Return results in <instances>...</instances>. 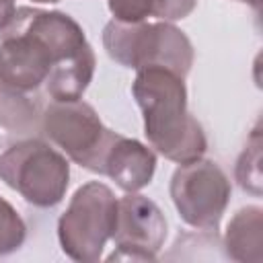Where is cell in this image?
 <instances>
[{
    "label": "cell",
    "instance_id": "obj_1",
    "mask_svg": "<svg viewBox=\"0 0 263 263\" xmlns=\"http://www.w3.org/2000/svg\"><path fill=\"white\" fill-rule=\"evenodd\" d=\"M86 45L82 27L70 14L21 6L0 41V82L31 92L45 84L58 64Z\"/></svg>",
    "mask_w": 263,
    "mask_h": 263
},
{
    "label": "cell",
    "instance_id": "obj_2",
    "mask_svg": "<svg viewBox=\"0 0 263 263\" xmlns=\"http://www.w3.org/2000/svg\"><path fill=\"white\" fill-rule=\"evenodd\" d=\"M132 95L144 115V136L158 154L177 164L205 154L208 140L187 109L183 76L160 66L136 70Z\"/></svg>",
    "mask_w": 263,
    "mask_h": 263
},
{
    "label": "cell",
    "instance_id": "obj_3",
    "mask_svg": "<svg viewBox=\"0 0 263 263\" xmlns=\"http://www.w3.org/2000/svg\"><path fill=\"white\" fill-rule=\"evenodd\" d=\"M103 47L119 66L142 70L160 66L187 76L193 66V45L173 23H121L109 21L103 29Z\"/></svg>",
    "mask_w": 263,
    "mask_h": 263
},
{
    "label": "cell",
    "instance_id": "obj_4",
    "mask_svg": "<svg viewBox=\"0 0 263 263\" xmlns=\"http://www.w3.org/2000/svg\"><path fill=\"white\" fill-rule=\"evenodd\" d=\"M0 181L37 208L58 205L70 185L68 158L51 144L29 138L0 154Z\"/></svg>",
    "mask_w": 263,
    "mask_h": 263
},
{
    "label": "cell",
    "instance_id": "obj_5",
    "mask_svg": "<svg viewBox=\"0 0 263 263\" xmlns=\"http://www.w3.org/2000/svg\"><path fill=\"white\" fill-rule=\"evenodd\" d=\"M117 197L99 181L80 185L58 220L62 251L78 263H97L115 228Z\"/></svg>",
    "mask_w": 263,
    "mask_h": 263
},
{
    "label": "cell",
    "instance_id": "obj_6",
    "mask_svg": "<svg viewBox=\"0 0 263 263\" xmlns=\"http://www.w3.org/2000/svg\"><path fill=\"white\" fill-rule=\"evenodd\" d=\"M43 134L72 162L101 175L103 156L117 132L103 125L92 105L78 101H51L41 113Z\"/></svg>",
    "mask_w": 263,
    "mask_h": 263
},
{
    "label": "cell",
    "instance_id": "obj_7",
    "mask_svg": "<svg viewBox=\"0 0 263 263\" xmlns=\"http://www.w3.org/2000/svg\"><path fill=\"white\" fill-rule=\"evenodd\" d=\"M168 191L185 224L216 232L228 208L232 187L226 173L214 160L195 158L175 168Z\"/></svg>",
    "mask_w": 263,
    "mask_h": 263
},
{
    "label": "cell",
    "instance_id": "obj_8",
    "mask_svg": "<svg viewBox=\"0 0 263 263\" xmlns=\"http://www.w3.org/2000/svg\"><path fill=\"white\" fill-rule=\"evenodd\" d=\"M166 218L162 210L146 195L125 193L117 199L113 242L117 251L109 255V261H154L166 240Z\"/></svg>",
    "mask_w": 263,
    "mask_h": 263
},
{
    "label": "cell",
    "instance_id": "obj_9",
    "mask_svg": "<svg viewBox=\"0 0 263 263\" xmlns=\"http://www.w3.org/2000/svg\"><path fill=\"white\" fill-rule=\"evenodd\" d=\"M154 171H156L154 150L121 134H115L101 162V175L113 179L115 185L125 193H136L146 185H150Z\"/></svg>",
    "mask_w": 263,
    "mask_h": 263
},
{
    "label": "cell",
    "instance_id": "obj_10",
    "mask_svg": "<svg viewBox=\"0 0 263 263\" xmlns=\"http://www.w3.org/2000/svg\"><path fill=\"white\" fill-rule=\"evenodd\" d=\"M226 255L238 263H261L263 259V210L240 208L228 222L224 234Z\"/></svg>",
    "mask_w": 263,
    "mask_h": 263
},
{
    "label": "cell",
    "instance_id": "obj_11",
    "mask_svg": "<svg viewBox=\"0 0 263 263\" xmlns=\"http://www.w3.org/2000/svg\"><path fill=\"white\" fill-rule=\"evenodd\" d=\"M97 58L90 45H86L74 58L58 64L45 80V92L51 101H78L88 88L95 74Z\"/></svg>",
    "mask_w": 263,
    "mask_h": 263
},
{
    "label": "cell",
    "instance_id": "obj_12",
    "mask_svg": "<svg viewBox=\"0 0 263 263\" xmlns=\"http://www.w3.org/2000/svg\"><path fill=\"white\" fill-rule=\"evenodd\" d=\"M107 6L113 18L121 23H146L150 16L175 23L189 16L197 0H107Z\"/></svg>",
    "mask_w": 263,
    "mask_h": 263
},
{
    "label": "cell",
    "instance_id": "obj_13",
    "mask_svg": "<svg viewBox=\"0 0 263 263\" xmlns=\"http://www.w3.org/2000/svg\"><path fill=\"white\" fill-rule=\"evenodd\" d=\"M35 119L37 107L29 101L27 92H18L0 82V125L14 132H27L35 125Z\"/></svg>",
    "mask_w": 263,
    "mask_h": 263
},
{
    "label": "cell",
    "instance_id": "obj_14",
    "mask_svg": "<svg viewBox=\"0 0 263 263\" xmlns=\"http://www.w3.org/2000/svg\"><path fill=\"white\" fill-rule=\"evenodd\" d=\"M261 127L259 123L255 125V129L251 132L245 150L240 152L238 160H236V168H234V177L240 185L242 191L259 197L261 195V185H263V177H261Z\"/></svg>",
    "mask_w": 263,
    "mask_h": 263
},
{
    "label": "cell",
    "instance_id": "obj_15",
    "mask_svg": "<svg viewBox=\"0 0 263 263\" xmlns=\"http://www.w3.org/2000/svg\"><path fill=\"white\" fill-rule=\"evenodd\" d=\"M27 236V226L18 212L0 195V255L14 253L23 247Z\"/></svg>",
    "mask_w": 263,
    "mask_h": 263
},
{
    "label": "cell",
    "instance_id": "obj_16",
    "mask_svg": "<svg viewBox=\"0 0 263 263\" xmlns=\"http://www.w3.org/2000/svg\"><path fill=\"white\" fill-rule=\"evenodd\" d=\"M14 14H16L14 0H0V33H4L8 29V25L12 23Z\"/></svg>",
    "mask_w": 263,
    "mask_h": 263
},
{
    "label": "cell",
    "instance_id": "obj_17",
    "mask_svg": "<svg viewBox=\"0 0 263 263\" xmlns=\"http://www.w3.org/2000/svg\"><path fill=\"white\" fill-rule=\"evenodd\" d=\"M238 2H247V4H251L253 8H259V2H261V0H238Z\"/></svg>",
    "mask_w": 263,
    "mask_h": 263
},
{
    "label": "cell",
    "instance_id": "obj_18",
    "mask_svg": "<svg viewBox=\"0 0 263 263\" xmlns=\"http://www.w3.org/2000/svg\"><path fill=\"white\" fill-rule=\"evenodd\" d=\"M33 2H41V4H53V2H60V0H33Z\"/></svg>",
    "mask_w": 263,
    "mask_h": 263
}]
</instances>
